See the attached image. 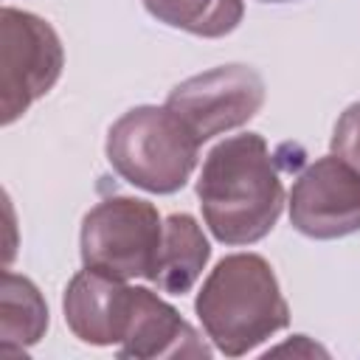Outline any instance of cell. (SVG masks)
Listing matches in <instances>:
<instances>
[{
    "mask_svg": "<svg viewBox=\"0 0 360 360\" xmlns=\"http://www.w3.org/2000/svg\"><path fill=\"white\" fill-rule=\"evenodd\" d=\"M197 200L217 242L253 245L264 239L284 211V183L267 141L259 132L219 141L202 160Z\"/></svg>",
    "mask_w": 360,
    "mask_h": 360,
    "instance_id": "obj_1",
    "label": "cell"
},
{
    "mask_svg": "<svg viewBox=\"0 0 360 360\" xmlns=\"http://www.w3.org/2000/svg\"><path fill=\"white\" fill-rule=\"evenodd\" d=\"M194 312L214 349L225 357L253 352L290 323L278 278L259 253L222 256L202 281Z\"/></svg>",
    "mask_w": 360,
    "mask_h": 360,
    "instance_id": "obj_2",
    "label": "cell"
},
{
    "mask_svg": "<svg viewBox=\"0 0 360 360\" xmlns=\"http://www.w3.org/2000/svg\"><path fill=\"white\" fill-rule=\"evenodd\" d=\"M104 152L112 172L129 186L174 194L197 169L200 141L166 104H141L110 127Z\"/></svg>",
    "mask_w": 360,
    "mask_h": 360,
    "instance_id": "obj_3",
    "label": "cell"
},
{
    "mask_svg": "<svg viewBox=\"0 0 360 360\" xmlns=\"http://www.w3.org/2000/svg\"><path fill=\"white\" fill-rule=\"evenodd\" d=\"M163 239V219L149 200L112 194L96 202L79 233L82 264L115 278H149Z\"/></svg>",
    "mask_w": 360,
    "mask_h": 360,
    "instance_id": "obj_4",
    "label": "cell"
},
{
    "mask_svg": "<svg viewBox=\"0 0 360 360\" xmlns=\"http://www.w3.org/2000/svg\"><path fill=\"white\" fill-rule=\"evenodd\" d=\"M65 48L48 20L3 6L0 11V121L11 127L62 76Z\"/></svg>",
    "mask_w": 360,
    "mask_h": 360,
    "instance_id": "obj_5",
    "label": "cell"
},
{
    "mask_svg": "<svg viewBox=\"0 0 360 360\" xmlns=\"http://www.w3.org/2000/svg\"><path fill=\"white\" fill-rule=\"evenodd\" d=\"M264 104V79L250 65H219L188 76L166 96V107L200 141L248 124Z\"/></svg>",
    "mask_w": 360,
    "mask_h": 360,
    "instance_id": "obj_6",
    "label": "cell"
},
{
    "mask_svg": "<svg viewBox=\"0 0 360 360\" xmlns=\"http://www.w3.org/2000/svg\"><path fill=\"white\" fill-rule=\"evenodd\" d=\"M290 222L309 239H340L360 231V174L340 158L312 160L290 188Z\"/></svg>",
    "mask_w": 360,
    "mask_h": 360,
    "instance_id": "obj_7",
    "label": "cell"
},
{
    "mask_svg": "<svg viewBox=\"0 0 360 360\" xmlns=\"http://www.w3.org/2000/svg\"><path fill=\"white\" fill-rule=\"evenodd\" d=\"M132 307V284L84 267L76 273L62 295L68 329L90 346H118L127 332Z\"/></svg>",
    "mask_w": 360,
    "mask_h": 360,
    "instance_id": "obj_8",
    "label": "cell"
},
{
    "mask_svg": "<svg viewBox=\"0 0 360 360\" xmlns=\"http://www.w3.org/2000/svg\"><path fill=\"white\" fill-rule=\"evenodd\" d=\"M118 357L160 360V357H211V349L180 312L149 287H132V307Z\"/></svg>",
    "mask_w": 360,
    "mask_h": 360,
    "instance_id": "obj_9",
    "label": "cell"
},
{
    "mask_svg": "<svg viewBox=\"0 0 360 360\" xmlns=\"http://www.w3.org/2000/svg\"><path fill=\"white\" fill-rule=\"evenodd\" d=\"M211 259V245L191 214H169L163 219V239L155 259V267L146 281L158 290L183 295L202 276Z\"/></svg>",
    "mask_w": 360,
    "mask_h": 360,
    "instance_id": "obj_10",
    "label": "cell"
},
{
    "mask_svg": "<svg viewBox=\"0 0 360 360\" xmlns=\"http://www.w3.org/2000/svg\"><path fill=\"white\" fill-rule=\"evenodd\" d=\"M48 329V304L39 287L14 270L3 273L0 284V352L25 354L28 346L39 343Z\"/></svg>",
    "mask_w": 360,
    "mask_h": 360,
    "instance_id": "obj_11",
    "label": "cell"
},
{
    "mask_svg": "<svg viewBox=\"0 0 360 360\" xmlns=\"http://www.w3.org/2000/svg\"><path fill=\"white\" fill-rule=\"evenodd\" d=\"M143 8L163 25L217 39L239 28L245 0H143Z\"/></svg>",
    "mask_w": 360,
    "mask_h": 360,
    "instance_id": "obj_12",
    "label": "cell"
},
{
    "mask_svg": "<svg viewBox=\"0 0 360 360\" xmlns=\"http://www.w3.org/2000/svg\"><path fill=\"white\" fill-rule=\"evenodd\" d=\"M332 155L360 174V101L349 104L332 129Z\"/></svg>",
    "mask_w": 360,
    "mask_h": 360,
    "instance_id": "obj_13",
    "label": "cell"
},
{
    "mask_svg": "<svg viewBox=\"0 0 360 360\" xmlns=\"http://www.w3.org/2000/svg\"><path fill=\"white\" fill-rule=\"evenodd\" d=\"M259 3H290V0H259Z\"/></svg>",
    "mask_w": 360,
    "mask_h": 360,
    "instance_id": "obj_14",
    "label": "cell"
}]
</instances>
